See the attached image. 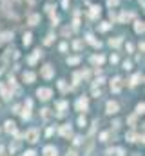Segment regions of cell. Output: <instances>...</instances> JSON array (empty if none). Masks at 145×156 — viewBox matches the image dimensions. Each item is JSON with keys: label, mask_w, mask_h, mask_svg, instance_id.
<instances>
[{"label": "cell", "mask_w": 145, "mask_h": 156, "mask_svg": "<svg viewBox=\"0 0 145 156\" xmlns=\"http://www.w3.org/2000/svg\"><path fill=\"white\" fill-rule=\"evenodd\" d=\"M58 87L62 89V91H67V85H65V82L62 80V82H58Z\"/></svg>", "instance_id": "obj_28"}, {"label": "cell", "mask_w": 145, "mask_h": 156, "mask_svg": "<svg viewBox=\"0 0 145 156\" xmlns=\"http://www.w3.org/2000/svg\"><path fill=\"white\" fill-rule=\"evenodd\" d=\"M78 123H80L82 127H84V125H85V118H84V116H80V118H78Z\"/></svg>", "instance_id": "obj_33"}, {"label": "cell", "mask_w": 145, "mask_h": 156, "mask_svg": "<svg viewBox=\"0 0 145 156\" xmlns=\"http://www.w3.org/2000/svg\"><path fill=\"white\" fill-rule=\"evenodd\" d=\"M0 93H2V96H4V100H11V93H9L7 89H6V85L4 84H0Z\"/></svg>", "instance_id": "obj_10"}, {"label": "cell", "mask_w": 145, "mask_h": 156, "mask_svg": "<svg viewBox=\"0 0 145 156\" xmlns=\"http://www.w3.org/2000/svg\"><path fill=\"white\" fill-rule=\"evenodd\" d=\"M53 75H55V69L51 67V66H44V69H42V76H44V78H53Z\"/></svg>", "instance_id": "obj_4"}, {"label": "cell", "mask_w": 145, "mask_h": 156, "mask_svg": "<svg viewBox=\"0 0 145 156\" xmlns=\"http://www.w3.org/2000/svg\"><path fill=\"white\" fill-rule=\"evenodd\" d=\"M44 156H56V149L53 147V145H47V147L44 149Z\"/></svg>", "instance_id": "obj_12"}, {"label": "cell", "mask_w": 145, "mask_h": 156, "mask_svg": "<svg viewBox=\"0 0 145 156\" xmlns=\"http://www.w3.org/2000/svg\"><path fill=\"white\" fill-rule=\"evenodd\" d=\"M11 38H13V33H11V31L0 33V44H2V42H7V40H11Z\"/></svg>", "instance_id": "obj_11"}, {"label": "cell", "mask_w": 145, "mask_h": 156, "mask_svg": "<svg viewBox=\"0 0 145 156\" xmlns=\"http://www.w3.org/2000/svg\"><path fill=\"white\" fill-rule=\"evenodd\" d=\"M111 89H112V93H120L122 91V78H114V80H112L111 82Z\"/></svg>", "instance_id": "obj_3"}, {"label": "cell", "mask_w": 145, "mask_h": 156, "mask_svg": "<svg viewBox=\"0 0 145 156\" xmlns=\"http://www.w3.org/2000/svg\"><path fill=\"white\" fill-rule=\"evenodd\" d=\"M26 140H27L29 143H35V142L38 140V129H29V131L26 132Z\"/></svg>", "instance_id": "obj_1"}, {"label": "cell", "mask_w": 145, "mask_h": 156, "mask_svg": "<svg viewBox=\"0 0 145 156\" xmlns=\"http://www.w3.org/2000/svg\"><path fill=\"white\" fill-rule=\"evenodd\" d=\"M2 151H4V147H2V145H0V152H2Z\"/></svg>", "instance_id": "obj_41"}, {"label": "cell", "mask_w": 145, "mask_h": 156, "mask_svg": "<svg viewBox=\"0 0 145 156\" xmlns=\"http://www.w3.org/2000/svg\"><path fill=\"white\" fill-rule=\"evenodd\" d=\"M120 44H122V38H114V40L111 38V40H109V46H111V47H118Z\"/></svg>", "instance_id": "obj_18"}, {"label": "cell", "mask_w": 145, "mask_h": 156, "mask_svg": "<svg viewBox=\"0 0 145 156\" xmlns=\"http://www.w3.org/2000/svg\"><path fill=\"white\" fill-rule=\"evenodd\" d=\"M40 56H42V53H40V49H36V51H35V53H33V55H31V56H29V60H27V62H29V64H31V66H33V64H35V62H36V60H38Z\"/></svg>", "instance_id": "obj_9"}, {"label": "cell", "mask_w": 145, "mask_h": 156, "mask_svg": "<svg viewBox=\"0 0 145 156\" xmlns=\"http://www.w3.org/2000/svg\"><path fill=\"white\" fill-rule=\"evenodd\" d=\"M72 46H75V49H82V46H84V44H82V40H76Z\"/></svg>", "instance_id": "obj_30"}, {"label": "cell", "mask_w": 145, "mask_h": 156, "mask_svg": "<svg viewBox=\"0 0 145 156\" xmlns=\"http://www.w3.org/2000/svg\"><path fill=\"white\" fill-rule=\"evenodd\" d=\"M134 18V13H122L120 15V22L123 24V22H127V20H132Z\"/></svg>", "instance_id": "obj_15"}, {"label": "cell", "mask_w": 145, "mask_h": 156, "mask_svg": "<svg viewBox=\"0 0 145 156\" xmlns=\"http://www.w3.org/2000/svg\"><path fill=\"white\" fill-rule=\"evenodd\" d=\"M56 105H58V109H60V111H64V109L67 107V103H65V102H58Z\"/></svg>", "instance_id": "obj_25"}, {"label": "cell", "mask_w": 145, "mask_h": 156, "mask_svg": "<svg viewBox=\"0 0 145 156\" xmlns=\"http://www.w3.org/2000/svg\"><path fill=\"white\" fill-rule=\"evenodd\" d=\"M116 152H118V156H123V151L122 149H116Z\"/></svg>", "instance_id": "obj_38"}, {"label": "cell", "mask_w": 145, "mask_h": 156, "mask_svg": "<svg viewBox=\"0 0 145 156\" xmlns=\"http://www.w3.org/2000/svg\"><path fill=\"white\" fill-rule=\"evenodd\" d=\"M22 80L26 82V84H33V82H35V73H31V71L24 73V75H22Z\"/></svg>", "instance_id": "obj_6"}, {"label": "cell", "mask_w": 145, "mask_h": 156, "mask_svg": "<svg viewBox=\"0 0 145 156\" xmlns=\"http://www.w3.org/2000/svg\"><path fill=\"white\" fill-rule=\"evenodd\" d=\"M38 20H40V16H38V15H31V16H29V24H31V26H36Z\"/></svg>", "instance_id": "obj_19"}, {"label": "cell", "mask_w": 145, "mask_h": 156, "mask_svg": "<svg viewBox=\"0 0 145 156\" xmlns=\"http://www.w3.org/2000/svg\"><path fill=\"white\" fill-rule=\"evenodd\" d=\"M29 116H31V113H29V107H27V109H26V111L22 113V118H24V120H27Z\"/></svg>", "instance_id": "obj_26"}, {"label": "cell", "mask_w": 145, "mask_h": 156, "mask_svg": "<svg viewBox=\"0 0 145 156\" xmlns=\"http://www.w3.org/2000/svg\"><path fill=\"white\" fill-rule=\"evenodd\" d=\"M107 138H109V132H102V134H100V140H102V142H105Z\"/></svg>", "instance_id": "obj_31"}, {"label": "cell", "mask_w": 145, "mask_h": 156, "mask_svg": "<svg viewBox=\"0 0 145 156\" xmlns=\"http://www.w3.org/2000/svg\"><path fill=\"white\" fill-rule=\"evenodd\" d=\"M27 2H29V4H33V2H35V0H27Z\"/></svg>", "instance_id": "obj_40"}, {"label": "cell", "mask_w": 145, "mask_h": 156, "mask_svg": "<svg viewBox=\"0 0 145 156\" xmlns=\"http://www.w3.org/2000/svg\"><path fill=\"white\" fill-rule=\"evenodd\" d=\"M107 4L112 7V6H118V4H120V0H107Z\"/></svg>", "instance_id": "obj_32"}, {"label": "cell", "mask_w": 145, "mask_h": 156, "mask_svg": "<svg viewBox=\"0 0 145 156\" xmlns=\"http://www.w3.org/2000/svg\"><path fill=\"white\" fill-rule=\"evenodd\" d=\"M127 140L129 142H136V134H134V132H127Z\"/></svg>", "instance_id": "obj_23"}, {"label": "cell", "mask_w": 145, "mask_h": 156, "mask_svg": "<svg viewBox=\"0 0 145 156\" xmlns=\"http://www.w3.org/2000/svg\"><path fill=\"white\" fill-rule=\"evenodd\" d=\"M42 116H44L45 120H47V118L51 116V113H49V109H42Z\"/></svg>", "instance_id": "obj_27"}, {"label": "cell", "mask_w": 145, "mask_h": 156, "mask_svg": "<svg viewBox=\"0 0 145 156\" xmlns=\"http://www.w3.org/2000/svg\"><path fill=\"white\" fill-rule=\"evenodd\" d=\"M109 27H111V26H109V24H107V22H103V24H102V26H100V31H107V29H109Z\"/></svg>", "instance_id": "obj_29"}, {"label": "cell", "mask_w": 145, "mask_h": 156, "mask_svg": "<svg viewBox=\"0 0 145 156\" xmlns=\"http://www.w3.org/2000/svg\"><path fill=\"white\" fill-rule=\"evenodd\" d=\"M143 109H145L143 103H138V105H136V113H138V114H141V113H143Z\"/></svg>", "instance_id": "obj_24"}, {"label": "cell", "mask_w": 145, "mask_h": 156, "mask_svg": "<svg viewBox=\"0 0 145 156\" xmlns=\"http://www.w3.org/2000/svg\"><path fill=\"white\" fill-rule=\"evenodd\" d=\"M24 156H36V152H35V151H27Z\"/></svg>", "instance_id": "obj_35"}, {"label": "cell", "mask_w": 145, "mask_h": 156, "mask_svg": "<svg viewBox=\"0 0 145 156\" xmlns=\"http://www.w3.org/2000/svg\"><path fill=\"white\" fill-rule=\"evenodd\" d=\"M92 95H95V96H100V91H98V89L95 87V89H92Z\"/></svg>", "instance_id": "obj_37"}, {"label": "cell", "mask_w": 145, "mask_h": 156, "mask_svg": "<svg viewBox=\"0 0 145 156\" xmlns=\"http://www.w3.org/2000/svg\"><path fill=\"white\" fill-rule=\"evenodd\" d=\"M129 123H131V125H134V123H136V116H129Z\"/></svg>", "instance_id": "obj_34"}, {"label": "cell", "mask_w": 145, "mask_h": 156, "mask_svg": "<svg viewBox=\"0 0 145 156\" xmlns=\"http://www.w3.org/2000/svg\"><path fill=\"white\" fill-rule=\"evenodd\" d=\"M85 109H87V98L82 96V98L76 102V111H80V113H82V111H85Z\"/></svg>", "instance_id": "obj_5"}, {"label": "cell", "mask_w": 145, "mask_h": 156, "mask_svg": "<svg viewBox=\"0 0 145 156\" xmlns=\"http://www.w3.org/2000/svg\"><path fill=\"white\" fill-rule=\"evenodd\" d=\"M36 95L42 98V100H49V98H51V95H53V91L47 89V87H42V89H38V91H36Z\"/></svg>", "instance_id": "obj_2"}, {"label": "cell", "mask_w": 145, "mask_h": 156, "mask_svg": "<svg viewBox=\"0 0 145 156\" xmlns=\"http://www.w3.org/2000/svg\"><path fill=\"white\" fill-rule=\"evenodd\" d=\"M143 22H136V26H134V31H136V33H143Z\"/></svg>", "instance_id": "obj_20"}, {"label": "cell", "mask_w": 145, "mask_h": 156, "mask_svg": "<svg viewBox=\"0 0 145 156\" xmlns=\"http://www.w3.org/2000/svg\"><path fill=\"white\" fill-rule=\"evenodd\" d=\"M67 156H76V152H75V151H71V152H67Z\"/></svg>", "instance_id": "obj_39"}, {"label": "cell", "mask_w": 145, "mask_h": 156, "mask_svg": "<svg viewBox=\"0 0 145 156\" xmlns=\"http://www.w3.org/2000/svg\"><path fill=\"white\" fill-rule=\"evenodd\" d=\"M24 44H26V46L31 44V33H26V35H24Z\"/></svg>", "instance_id": "obj_22"}, {"label": "cell", "mask_w": 145, "mask_h": 156, "mask_svg": "<svg viewBox=\"0 0 145 156\" xmlns=\"http://www.w3.org/2000/svg\"><path fill=\"white\" fill-rule=\"evenodd\" d=\"M89 16H91V18L100 16V6H92V7H91V11H89Z\"/></svg>", "instance_id": "obj_13"}, {"label": "cell", "mask_w": 145, "mask_h": 156, "mask_svg": "<svg viewBox=\"0 0 145 156\" xmlns=\"http://www.w3.org/2000/svg\"><path fill=\"white\" fill-rule=\"evenodd\" d=\"M6 131H7V132H15V131H16L15 122H6Z\"/></svg>", "instance_id": "obj_17"}, {"label": "cell", "mask_w": 145, "mask_h": 156, "mask_svg": "<svg viewBox=\"0 0 145 156\" xmlns=\"http://www.w3.org/2000/svg\"><path fill=\"white\" fill-rule=\"evenodd\" d=\"M51 42H53V36H51V35H49V36L45 38V44H51Z\"/></svg>", "instance_id": "obj_36"}, {"label": "cell", "mask_w": 145, "mask_h": 156, "mask_svg": "<svg viewBox=\"0 0 145 156\" xmlns=\"http://www.w3.org/2000/svg\"><path fill=\"white\" fill-rule=\"evenodd\" d=\"M80 62V56H71L69 60H67V64H71V66H75V64H78Z\"/></svg>", "instance_id": "obj_21"}, {"label": "cell", "mask_w": 145, "mask_h": 156, "mask_svg": "<svg viewBox=\"0 0 145 156\" xmlns=\"http://www.w3.org/2000/svg\"><path fill=\"white\" fill-rule=\"evenodd\" d=\"M107 113L109 114H116L118 113V103L116 102H107Z\"/></svg>", "instance_id": "obj_7"}, {"label": "cell", "mask_w": 145, "mask_h": 156, "mask_svg": "<svg viewBox=\"0 0 145 156\" xmlns=\"http://www.w3.org/2000/svg\"><path fill=\"white\" fill-rule=\"evenodd\" d=\"M91 62H92L95 66H102L103 62H105V58H103L102 55H95V56H91Z\"/></svg>", "instance_id": "obj_8"}, {"label": "cell", "mask_w": 145, "mask_h": 156, "mask_svg": "<svg viewBox=\"0 0 145 156\" xmlns=\"http://www.w3.org/2000/svg\"><path fill=\"white\" fill-rule=\"evenodd\" d=\"M140 82H143V76L141 75H134L132 80H131V85H136V84H140Z\"/></svg>", "instance_id": "obj_16"}, {"label": "cell", "mask_w": 145, "mask_h": 156, "mask_svg": "<svg viewBox=\"0 0 145 156\" xmlns=\"http://www.w3.org/2000/svg\"><path fill=\"white\" fill-rule=\"evenodd\" d=\"M71 132H72V131H71V125H69V123L60 129V134H62V136H65V138H67V136H71Z\"/></svg>", "instance_id": "obj_14"}]
</instances>
